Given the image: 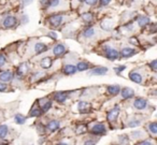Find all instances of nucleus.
<instances>
[{
    "mask_svg": "<svg viewBox=\"0 0 157 145\" xmlns=\"http://www.w3.org/2000/svg\"><path fill=\"white\" fill-rule=\"evenodd\" d=\"M43 113V111L39 108H33V110L30 111V116L35 117V116H40V115Z\"/></svg>",
    "mask_w": 157,
    "mask_h": 145,
    "instance_id": "obj_23",
    "label": "nucleus"
},
{
    "mask_svg": "<svg viewBox=\"0 0 157 145\" xmlns=\"http://www.w3.org/2000/svg\"><path fill=\"white\" fill-rule=\"evenodd\" d=\"M105 56L110 60H114V59L118 58V52L116 50H113V48H105Z\"/></svg>",
    "mask_w": 157,
    "mask_h": 145,
    "instance_id": "obj_2",
    "label": "nucleus"
},
{
    "mask_svg": "<svg viewBox=\"0 0 157 145\" xmlns=\"http://www.w3.org/2000/svg\"><path fill=\"white\" fill-rule=\"evenodd\" d=\"M83 35H84V37H85V38H92L93 36L95 35L94 28H92V27H88L87 29H85V30H84Z\"/></svg>",
    "mask_w": 157,
    "mask_h": 145,
    "instance_id": "obj_22",
    "label": "nucleus"
},
{
    "mask_svg": "<svg viewBox=\"0 0 157 145\" xmlns=\"http://www.w3.org/2000/svg\"><path fill=\"white\" fill-rule=\"evenodd\" d=\"M7 85L5 84V83H2L1 81H0V91H5L6 89H7Z\"/></svg>",
    "mask_w": 157,
    "mask_h": 145,
    "instance_id": "obj_34",
    "label": "nucleus"
},
{
    "mask_svg": "<svg viewBox=\"0 0 157 145\" xmlns=\"http://www.w3.org/2000/svg\"><path fill=\"white\" fill-rule=\"evenodd\" d=\"M133 95H135V93H133V90L131 88H129V87H125V88H123V90H122V98L123 99H129V98L133 97Z\"/></svg>",
    "mask_w": 157,
    "mask_h": 145,
    "instance_id": "obj_10",
    "label": "nucleus"
},
{
    "mask_svg": "<svg viewBox=\"0 0 157 145\" xmlns=\"http://www.w3.org/2000/svg\"><path fill=\"white\" fill-rule=\"evenodd\" d=\"M51 106H52V102L46 101L45 103L42 104V111H43V112H48V111L51 109Z\"/></svg>",
    "mask_w": 157,
    "mask_h": 145,
    "instance_id": "obj_28",
    "label": "nucleus"
},
{
    "mask_svg": "<svg viewBox=\"0 0 157 145\" xmlns=\"http://www.w3.org/2000/svg\"><path fill=\"white\" fill-rule=\"evenodd\" d=\"M138 23H139V25L141 27L145 26V25H147L148 23H150V18L146 17V16H140L139 20H138Z\"/></svg>",
    "mask_w": 157,
    "mask_h": 145,
    "instance_id": "obj_21",
    "label": "nucleus"
},
{
    "mask_svg": "<svg viewBox=\"0 0 157 145\" xmlns=\"http://www.w3.org/2000/svg\"><path fill=\"white\" fill-rule=\"evenodd\" d=\"M125 69H126L125 66H120V67L115 68V71H116V73H120V72H122L123 70H125Z\"/></svg>",
    "mask_w": 157,
    "mask_h": 145,
    "instance_id": "obj_35",
    "label": "nucleus"
},
{
    "mask_svg": "<svg viewBox=\"0 0 157 145\" xmlns=\"http://www.w3.org/2000/svg\"><path fill=\"white\" fill-rule=\"evenodd\" d=\"M65 52H66V48L63 44H57V45L53 48V53H54V55H56V56H60V55L65 54Z\"/></svg>",
    "mask_w": 157,
    "mask_h": 145,
    "instance_id": "obj_11",
    "label": "nucleus"
},
{
    "mask_svg": "<svg viewBox=\"0 0 157 145\" xmlns=\"http://www.w3.org/2000/svg\"><path fill=\"white\" fill-rule=\"evenodd\" d=\"M82 18H83L85 22H90L93 20V15L92 13H84L82 14Z\"/></svg>",
    "mask_w": 157,
    "mask_h": 145,
    "instance_id": "obj_29",
    "label": "nucleus"
},
{
    "mask_svg": "<svg viewBox=\"0 0 157 145\" xmlns=\"http://www.w3.org/2000/svg\"><path fill=\"white\" fill-rule=\"evenodd\" d=\"M129 78H130V80L135 83H138V84L142 83V76L140 75L139 73H137V72H130Z\"/></svg>",
    "mask_w": 157,
    "mask_h": 145,
    "instance_id": "obj_14",
    "label": "nucleus"
},
{
    "mask_svg": "<svg viewBox=\"0 0 157 145\" xmlns=\"http://www.w3.org/2000/svg\"><path fill=\"white\" fill-rule=\"evenodd\" d=\"M86 131H87V127H86L85 125H80L76 128V133L78 134H83V133H85Z\"/></svg>",
    "mask_w": 157,
    "mask_h": 145,
    "instance_id": "obj_26",
    "label": "nucleus"
},
{
    "mask_svg": "<svg viewBox=\"0 0 157 145\" xmlns=\"http://www.w3.org/2000/svg\"><path fill=\"white\" fill-rule=\"evenodd\" d=\"M118 114H120V109L116 106V108H114L113 110H111L109 113H108V120L109 121H115L116 118H117Z\"/></svg>",
    "mask_w": 157,
    "mask_h": 145,
    "instance_id": "obj_5",
    "label": "nucleus"
},
{
    "mask_svg": "<svg viewBox=\"0 0 157 145\" xmlns=\"http://www.w3.org/2000/svg\"><path fill=\"white\" fill-rule=\"evenodd\" d=\"M46 50H48V46L43 43H37L35 45V51L37 54H41V53L45 52Z\"/></svg>",
    "mask_w": 157,
    "mask_h": 145,
    "instance_id": "obj_16",
    "label": "nucleus"
},
{
    "mask_svg": "<svg viewBox=\"0 0 157 145\" xmlns=\"http://www.w3.org/2000/svg\"><path fill=\"white\" fill-rule=\"evenodd\" d=\"M40 2L43 6H48V3H50V0H40Z\"/></svg>",
    "mask_w": 157,
    "mask_h": 145,
    "instance_id": "obj_41",
    "label": "nucleus"
},
{
    "mask_svg": "<svg viewBox=\"0 0 157 145\" xmlns=\"http://www.w3.org/2000/svg\"><path fill=\"white\" fill-rule=\"evenodd\" d=\"M140 124H141V121H140L139 119H132V120H130V123L128 124V126L129 127H137Z\"/></svg>",
    "mask_w": 157,
    "mask_h": 145,
    "instance_id": "obj_30",
    "label": "nucleus"
},
{
    "mask_svg": "<svg viewBox=\"0 0 157 145\" xmlns=\"http://www.w3.org/2000/svg\"><path fill=\"white\" fill-rule=\"evenodd\" d=\"M84 1H85V2L87 3V5L93 6V5H95V3H96L97 1H98V0H84Z\"/></svg>",
    "mask_w": 157,
    "mask_h": 145,
    "instance_id": "obj_37",
    "label": "nucleus"
},
{
    "mask_svg": "<svg viewBox=\"0 0 157 145\" xmlns=\"http://www.w3.org/2000/svg\"><path fill=\"white\" fill-rule=\"evenodd\" d=\"M25 67H26V65H22V67L21 68H18V74H23V73H25Z\"/></svg>",
    "mask_w": 157,
    "mask_h": 145,
    "instance_id": "obj_36",
    "label": "nucleus"
},
{
    "mask_svg": "<svg viewBox=\"0 0 157 145\" xmlns=\"http://www.w3.org/2000/svg\"><path fill=\"white\" fill-rule=\"evenodd\" d=\"M61 22H63V16L61 15H53L50 17L51 25L54 27H58L61 24Z\"/></svg>",
    "mask_w": 157,
    "mask_h": 145,
    "instance_id": "obj_6",
    "label": "nucleus"
},
{
    "mask_svg": "<svg viewBox=\"0 0 157 145\" xmlns=\"http://www.w3.org/2000/svg\"><path fill=\"white\" fill-rule=\"evenodd\" d=\"M140 144H151L150 141H143V142H140Z\"/></svg>",
    "mask_w": 157,
    "mask_h": 145,
    "instance_id": "obj_42",
    "label": "nucleus"
},
{
    "mask_svg": "<svg viewBox=\"0 0 157 145\" xmlns=\"http://www.w3.org/2000/svg\"><path fill=\"white\" fill-rule=\"evenodd\" d=\"M51 66H52V59H51L50 57H46V58L42 59L41 67L43 68V69H48Z\"/></svg>",
    "mask_w": 157,
    "mask_h": 145,
    "instance_id": "obj_17",
    "label": "nucleus"
},
{
    "mask_svg": "<svg viewBox=\"0 0 157 145\" xmlns=\"http://www.w3.org/2000/svg\"><path fill=\"white\" fill-rule=\"evenodd\" d=\"M146 105H147V102H146V100L143 99V98H138V99H136L135 102H133V106H135L136 109H138V110H143V109L146 108Z\"/></svg>",
    "mask_w": 157,
    "mask_h": 145,
    "instance_id": "obj_3",
    "label": "nucleus"
},
{
    "mask_svg": "<svg viewBox=\"0 0 157 145\" xmlns=\"http://www.w3.org/2000/svg\"><path fill=\"white\" fill-rule=\"evenodd\" d=\"M13 78V73L11 71H3L0 73V81L1 82H9Z\"/></svg>",
    "mask_w": 157,
    "mask_h": 145,
    "instance_id": "obj_8",
    "label": "nucleus"
},
{
    "mask_svg": "<svg viewBox=\"0 0 157 145\" xmlns=\"http://www.w3.org/2000/svg\"><path fill=\"white\" fill-rule=\"evenodd\" d=\"M129 41L132 42V43L135 44V45H139V42H138V40L136 39V38H131V39L129 40Z\"/></svg>",
    "mask_w": 157,
    "mask_h": 145,
    "instance_id": "obj_39",
    "label": "nucleus"
},
{
    "mask_svg": "<svg viewBox=\"0 0 157 145\" xmlns=\"http://www.w3.org/2000/svg\"><path fill=\"white\" fill-rule=\"evenodd\" d=\"M8 134V127L6 125L0 126V138L3 139Z\"/></svg>",
    "mask_w": 157,
    "mask_h": 145,
    "instance_id": "obj_24",
    "label": "nucleus"
},
{
    "mask_svg": "<svg viewBox=\"0 0 157 145\" xmlns=\"http://www.w3.org/2000/svg\"><path fill=\"white\" fill-rule=\"evenodd\" d=\"M48 36H50L51 38H53V39H55V40L57 39V35L55 32H48Z\"/></svg>",
    "mask_w": 157,
    "mask_h": 145,
    "instance_id": "obj_40",
    "label": "nucleus"
},
{
    "mask_svg": "<svg viewBox=\"0 0 157 145\" xmlns=\"http://www.w3.org/2000/svg\"><path fill=\"white\" fill-rule=\"evenodd\" d=\"M121 91V88L118 85H111V86H108V93L112 96H116Z\"/></svg>",
    "mask_w": 157,
    "mask_h": 145,
    "instance_id": "obj_15",
    "label": "nucleus"
},
{
    "mask_svg": "<svg viewBox=\"0 0 157 145\" xmlns=\"http://www.w3.org/2000/svg\"><path fill=\"white\" fill-rule=\"evenodd\" d=\"M105 127L102 125V124H97L93 127L92 129V133L96 134V135H101V134H105Z\"/></svg>",
    "mask_w": 157,
    "mask_h": 145,
    "instance_id": "obj_1",
    "label": "nucleus"
},
{
    "mask_svg": "<svg viewBox=\"0 0 157 145\" xmlns=\"http://www.w3.org/2000/svg\"><path fill=\"white\" fill-rule=\"evenodd\" d=\"M156 65H157V61H156V60H153L152 63H151L148 66H150V67L152 68V70H153V71H156V70H157Z\"/></svg>",
    "mask_w": 157,
    "mask_h": 145,
    "instance_id": "obj_32",
    "label": "nucleus"
},
{
    "mask_svg": "<svg viewBox=\"0 0 157 145\" xmlns=\"http://www.w3.org/2000/svg\"><path fill=\"white\" fill-rule=\"evenodd\" d=\"M59 3H60V0H50V3H48V5H50L51 7H57Z\"/></svg>",
    "mask_w": 157,
    "mask_h": 145,
    "instance_id": "obj_31",
    "label": "nucleus"
},
{
    "mask_svg": "<svg viewBox=\"0 0 157 145\" xmlns=\"http://www.w3.org/2000/svg\"><path fill=\"white\" fill-rule=\"evenodd\" d=\"M88 67H90V65H88L87 63L80 61V63H78V66H76V70H78V71H85V70L88 69Z\"/></svg>",
    "mask_w": 157,
    "mask_h": 145,
    "instance_id": "obj_20",
    "label": "nucleus"
},
{
    "mask_svg": "<svg viewBox=\"0 0 157 145\" xmlns=\"http://www.w3.org/2000/svg\"><path fill=\"white\" fill-rule=\"evenodd\" d=\"M148 129H150V131L152 132L153 134H156L157 133V124L151 123L150 125H148Z\"/></svg>",
    "mask_w": 157,
    "mask_h": 145,
    "instance_id": "obj_27",
    "label": "nucleus"
},
{
    "mask_svg": "<svg viewBox=\"0 0 157 145\" xmlns=\"http://www.w3.org/2000/svg\"><path fill=\"white\" fill-rule=\"evenodd\" d=\"M78 1H83V0H78Z\"/></svg>",
    "mask_w": 157,
    "mask_h": 145,
    "instance_id": "obj_43",
    "label": "nucleus"
},
{
    "mask_svg": "<svg viewBox=\"0 0 157 145\" xmlns=\"http://www.w3.org/2000/svg\"><path fill=\"white\" fill-rule=\"evenodd\" d=\"M68 98V95L66 93H56L54 95V99L56 100L57 102H59V103H63V102L66 101V99Z\"/></svg>",
    "mask_w": 157,
    "mask_h": 145,
    "instance_id": "obj_12",
    "label": "nucleus"
},
{
    "mask_svg": "<svg viewBox=\"0 0 157 145\" xmlns=\"http://www.w3.org/2000/svg\"><path fill=\"white\" fill-rule=\"evenodd\" d=\"M110 2H111V0H101L100 1L101 6H107V5H109Z\"/></svg>",
    "mask_w": 157,
    "mask_h": 145,
    "instance_id": "obj_38",
    "label": "nucleus"
},
{
    "mask_svg": "<svg viewBox=\"0 0 157 145\" xmlns=\"http://www.w3.org/2000/svg\"><path fill=\"white\" fill-rule=\"evenodd\" d=\"M59 128V123L57 120H52L48 123V129L51 130V131H55Z\"/></svg>",
    "mask_w": 157,
    "mask_h": 145,
    "instance_id": "obj_19",
    "label": "nucleus"
},
{
    "mask_svg": "<svg viewBox=\"0 0 157 145\" xmlns=\"http://www.w3.org/2000/svg\"><path fill=\"white\" fill-rule=\"evenodd\" d=\"M5 63H6V57L2 54H0V67L5 66Z\"/></svg>",
    "mask_w": 157,
    "mask_h": 145,
    "instance_id": "obj_33",
    "label": "nucleus"
},
{
    "mask_svg": "<svg viewBox=\"0 0 157 145\" xmlns=\"http://www.w3.org/2000/svg\"><path fill=\"white\" fill-rule=\"evenodd\" d=\"M16 24V18L13 16H8L5 21H3V26L7 27V28H11V27L15 26Z\"/></svg>",
    "mask_w": 157,
    "mask_h": 145,
    "instance_id": "obj_9",
    "label": "nucleus"
},
{
    "mask_svg": "<svg viewBox=\"0 0 157 145\" xmlns=\"http://www.w3.org/2000/svg\"><path fill=\"white\" fill-rule=\"evenodd\" d=\"M78 111L80 113L82 114H85V113H88L90 111V104L88 102H85V101H80L78 102Z\"/></svg>",
    "mask_w": 157,
    "mask_h": 145,
    "instance_id": "obj_4",
    "label": "nucleus"
},
{
    "mask_svg": "<svg viewBox=\"0 0 157 145\" xmlns=\"http://www.w3.org/2000/svg\"><path fill=\"white\" fill-rule=\"evenodd\" d=\"M108 72V68L105 67H96L90 71L92 75H103Z\"/></svg>",
    "mask_w": 157,
    "mask_h": 145,
    "instance_id": "obj_7",
    "label": "nucleus"
},
{
    "mask_svg": "<svg viewBox=\"0 0 157 145\" xmlns=\"http://www.w3.org/2000/svg\"><path fill=\"white\" fill-rule=\"evenodd\" d=\"M76 71H78V70H76V67H74V66H72V65H67V66H65V68H63V73L67 74V75L74 74Z\"/></svg>",
    "mask_w": 157,
    "mask_h": 145,
    "instance_id": "obj_13",
    "label": "nucleus"
},
{
    "mask_svg": "<svg viewBox=\"0 0 157 145\" xmlns=\"http://www.w3.org/2000/svg\"><path fill=\"white\" fill-rule=\"evenodd\" d=\"M135 53H136L135 50H132V48H123V51H122L123 57H130L131 55H133Z\"/></svg>",
    "mask_w": 157,
    "mask_h": 145,
    "instance_id": "obj_18",
    "label": "nucleus"
},
{
    "mask_svg": "<svg viewBox=\"0 0 157 145\" xmlns=\"http://www.w3.org/2000/svg\"><path fill=\"white\" fill-rule=\"evenodd\" d=\"M15 121H16V124L23 125V124L26 121V117L23 116L22 114H17V115H15Z\"/></svg>",
    "mask_w": 157,
    "mask_h": 145,
    "instance_id": "obj_25",
    "label": "nucleus"
}]
</instances>
